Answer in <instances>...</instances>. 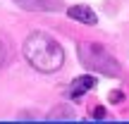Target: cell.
Listing matches in <instances>:
<instances>
[{"label":"cell","mask_w":129,"mask_h":124,"mask_svg":"<svg viewBox=\"0 0 129 124\" xmlns=\"http://www.w3.org/2000/svg\"><path fill=\"white\" fill-rule=\"evenodd\" d=\"M24 60L41 74H55L64 64V50L62 46L46 31H34L24 41Z\"/></svg>","instance_id":"obj_1"},{"label":"cell","mask_w":129,"mask_h":124,"mask_svg":"<svg viewBox=\"0 0 129 124\" xmlns=\"http://www.w3.org/2000/svg\"><path fill=\"white\" fill-rule=\"evenodd\" d=\"M79 60L88 72L103 74V76H112L120 79L122 76V64L112 57V53L101 43H91V41H81L79 43Z\"/></svg>","instance_id":"obj_2"},{"label":"cell","mask_w":129,"mask_h":124,"mask_svg":"<svg viewBox=\"0 0 129 124\" xmlns=\"http://www.w3.org/2000/svg\"><path fill=\"white\" fill-rule=\"evenodd\" d=\"M22 10L29 12H55L62 10V0H14Z\"/></svg>","instance_id":"obj_3"},{"label":"cell","mask_w":129,"mask_h":124,"mask_svg":"<svg viewBox=\"0 0 129 124\" xmlns=\"http://www.w3.org/2000/svg\"><path fill=\"white\" fill-rule=\"evenodd\" d=\"M67 14L74 19V22H81V24H88V26H93V24L98 22L96 12H93L88 5H74V7L67 10Z\"/></svg>","instance_id":"obj_4"},{"label":"cell","mask_w":129,"mask_h":124,"mask_svg":"<svg viewBox=\"0 0 129 124\" xmlns=\"http://www.w3.org/2000/svg\"><path fill=\"white\" fill-rule=\"evenodd\" d=\"M91 88H96V79L91 76V74H84V76H79V79H74L72 81V86H69V98H81L86 91H91Z\"/></svg>","instance_id":"obj_5"},{"label":"cell","mask_w":129,"mask_h":124,"mask_svg":"<svg viewBox=\"0 0 129 124\" xmlns=\"http://www.w3.org/2000/svg\"><path fill=\"white\" fill-rule=\"evenodd\" d=\"M46 119L48 122H53V119H74V110L69 105H57V107L50 110V115H46Z\"/></svg>","instance_id":"obj_6"},{"label":"cell","mask_w":129,"mask_h":124,"mask_svg":"<svg viewBox=\"0 0 129 124\" xmlns=\"http://www.w3.org/2000/svg\"><path fill=\"white\" fill-rule=\"evenodd\" d=\"M91 117H93V119H105V107H101V105L93 107V110H91Z\"/></svg>","instance_id":"obj_7"},{"label":"cell","mask_w":129,"mask_h":124,"mask_svg":"<svg viewBox=\"0 0 129 124\" xmlns=\"http://www.w3.org/2000/svg\"><path fill=\"white\" fill-rule=\"evenodd\" d=\"M5 62H7V46L0 41V67H3Z\"/></svg>","instance_id":"obj_8"},{"label":"cell","mask_w":129,"mask_h":124,"mask_svg":"<svg viewBox=\"0 0 129 124\" xmlns=\"http://www.w3.org/2000/svg\"><path fill=\"white\" fill-rule=\"evenodd\" d=\"M110 100H112V103H120V100H122V91H112V93H110Z\"/></svg>","instance_id":"obj_9"}]
</instances>
